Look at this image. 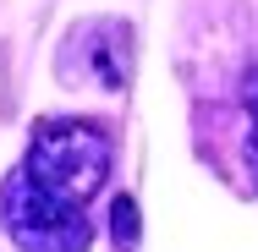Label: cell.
Wrapping results in <instances>:
<instances>
[{"label":"cell","instance_id":"obj_1","mask_svg":"<svg viewBox=\"0 0 258 252\" xmlns=\"http://www.w3.org/2000/svg\"><path fill=\"white\" fill-rule=\"evenodd\" d=\"M110 132H104L99 121H83V115H44L39 126H33V137H28V153H22V170L55 192L60 203H83L94 198L104 187V176H110Z\"/></svg>","mask_w":258,"mask_h":252},{"label":"cell","instance_id":"obj_3","mask_svg":"<svg viewBox=\"0 0 258 252\" xmlns=\"http://www.w3.org/2000/svg\"><path fill=\"white\" fill-rule=\"evenodd\" d=\"M110 230H115L121 247L138 241V203H132V198H115V203H110Z\"/></svg>","mask_w":258,"mask_h":252},{"label":"cell","instance_id":"obj_2","mask_svg":"<svg viewBox=\"0 0 258 252\" xmlns=\"http://www.w3.org/2000/svg\"><path fill=\"white\" fill-rule=\"evenodd\" d=\"M0 225L22 252H88L94 247V219L77 203H60L44 192L22 164L0 187Z\"/></svg>","mask_w":258,"mask_h":252},{"label":"cell","instance_id":"obj_4","mask_svg":"<svg viewBox=\"0 0 258 252\" xmlns=\"http://www.w3.org/2000/svg\"><path fill=\"white\" fill-rule=\"evenodd\" d=\"M242 104H247V115H253V132H258V66L242 77Z\"/></svg>","mask_w":258,"mask_h":252}]
</instances>
